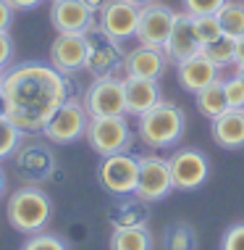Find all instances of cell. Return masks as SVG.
Listing matches in <instances>:
<instances>
[{
  "mask_svg": "<svg viewBox=\"0 0 244 250\" xmlns=\"http://www.w3.org/2000/svg\"><path fill=\"white\" fill-rule=\"evenodd\" d=\"M5 92V116L21 132H45L47 121L71 98V84L66 74H60L53 63H29L13 66L3 77Z\"/></svg>",
  "mask_w": 244,
  "mask_h": 250,
  "instance_id": "obj_1",
  "label": "cell"
},
{
  "mask_svg": "<svg viewBox=\"0 0 244 250\" xmlns=\"http://www.w3.org/2000/svg\"><path fill=\"white\" fill-rule=\"evenodd\" d=\"M53 219V200L39 187H21L8 200V221L16 232L39 234Z\"/></svg>",
  "mask_w": 244,
  "mask_h": 250,
  "instance_id": "obj_2",
  "label": "cell"
},
{
  "mask_svg": "<svg viewBox=\"0 0 244 250\" xmlns=\"http://www.w3.org/2000/svg\"><path fill=\"white\" fill-rule=\"evenodd\" d=\"M187 116L179 105L160 100L155 108L139 116V140L147 147H171L181 140Z\"/></svg>",
  "mask_w": 244,
  "mask_h": 250,
  "instance_id": "obj_3",
  "label": "cell"
},
{
  "mask_svg": "<svg viewBox=\"0 0 244 250\" xmlns=\"http://www.w3.org/2000/svg\"><path fill=\"white\" fill-rule=\"evenodd\" d=\"M84 69L92 74L94 79L100 77H116L124 69V53H121V42L105 35L100 24H94L87 32V63Z\"/></svg>",
  "mask_w": 244,
  "mask_h": 250,
  "instance_id": "obj_4",
  "label": "cell"
},
{
  "mask_svg": "<svg viewBox=\"0 0 244 250\" xmlns=\"http://www.w3.org/2000/svg\"><path fill=\"white\" fill-rule=\"evenodd\" d=\"M87 143L97 155H113L126 153L131 145V126L126 116H94L87 126Z\"/></svg>",
  "mask_w": 244,
  "mask_h": 250,
  "instance_id": "obj_5",
  "label": "cell"
},
{
  "mask_svg": "<svg viewBox=\"0 0 244 250\" xmlns=\"http://www.w3.org/2000/svg\"><path fill=\"white\" fill-rule=\"evenodd\" d=\"M90 113L84 108V100H76V98H69L63 105L56 111V116L47 121L45 126V137L56 145H71L76 143L79 137L87 134V126H90Z\"/></svg>",
  "mask_w": 244,
  "mask_h": 250,
  "instance_id": "obj_6",
  "label": "cell"
},
{
  "mask_svg": "<svg viewBox=\"0 0 244 250\" xmlns=\"http://www.w3.org/2000/svg\"><path fill=\"white\" fill-rule=\"evenodd\" d=\"M139 177V158L131 153H113L105 155L97 166V179L108 192L113 195H134Z\"/></svg>",
  "mask_w": 244,
  "mask_h": 250,
  "instance_id": "obj_7",
  "label": "cell"
},
{
  "mask_svg": "<svg viewBox=\"0 0 244 250\" xmlns=\"http://www.w3.org/2000/svg\"><path fill=\"white\" fill-rule=\"evenodd\" d=\"M84 108L94 116H126V95H124V79L118 77H100L87 87Z\"/></svg>",
  "mask_w": 244,
  "mask_h": 250,
  "instance_id": "obj_8",
  "label": "cell"
},
{
  "mask_svg": "<svg viewBox=\"0 0 244 250\" xmlns=\"http://www.w3.org/2000/svg\"><path fill=\"white\" fill-rule=\"evenodd\" d=\"M171 190H173V177H171L168 158H160V155H142L134 198L142 200V203H158Z\"/></svg>",
  "mask_w": 244,
  "mask_h": 250,
  "instance_id": "obj_9",
  "label": "cell"
},
{
  "mask_svg": "<svg viewBox=\"0 0 244 250\" xmlns=\"http://www.w3.org/2000/svg\"><path fill=\"white\" fill-rule=\"evenodd\" d=\"M176 11L168 8L166 3H147L139 8V26H137V40L139 45H152V48H166L168 35L173 29Z\"/></svg>",
  "mask_w": 244,
  "mask_h": 250,
  "instance_id": "obj_10",
  "label": "cell"
},
{
  "mask_svg": "<svg viewBox=\"0 0 244 250\" xmlns=\"http://www.w3.org/2000/svg\"><path fill=\"white\" fill-rule=\"evenodd\" d=\"M168 166H171V177H173V190H181V192L197 190L210 174L207 155L200 150H189V147L176 150L168 158Z\"/></svg>",
  "mask_w": 244,
  "mask_h": 250,
  "instance_id": "obj_11",
  "label": "cell"
},
{
  "mask_svg": "<svg viewBox=\"0 0 244 250\" xmlns=\"http://www.w3.org/2000/svg\"><path fill=\"white\" fill-rule=\"evenodd\" d=\"M94 13L84 0H53L50 21L58 35H87L97 24Z\"/></svg>",
  "mask_w": 244,
  "mask_h": 250,
  "instance_id": "obj_12",
  "label": "cell"
},
{
  "mask_svg": "<svg viewBox=\"0 0 244 250\" xmlns=\"http://www.w3.org/2000/svg\"><path fill=\"white\" fill-rule=\"evenodd\" d=\"M97 24L105 35H111L113 40L124 42V40L137 37V26H139V5L129 3V0H108L97 16Z\"/></svg>",
  "mask_w": 244,
  "mask_h": 250,
  "instance_id": "obj_13",
  "label": "cell"
},
{
  "mask_svg": "<svg viewBox=\"0 0 244 250\" xmlns=\"http://www.w3.org/2000/svg\"><path fill=\"white\" fill-rule=\"evenodd\" d=\"M168 53L163 48H152V45H137L124 56V77H142V79H160L166 74Z\"/></svg>",
  "mask_w": 244,
  "mask_h": 250,
  "instance_id": "obj_14",
  "label": "cell"
},
{
  "mask_svg": "<svg viewBox=\"0 0 244 250\" xmlns=\"http://www.w3.org/2000/svg\"><path fill=\"white\" fill-rule=\"evenodd\" d=\"M168 58L173 61V63H181V61L197 56L202 53V42L197 37V29H194V16L192 13H176V21H173V29L171 35H168V42L166 48Z\"/></svg>",
  "mask_w": 244,
  "mask_h": 250,
  "instance_id": "obj_15",
  "label": "cell"
},
{
  "mask_svg": "<svg viewBox=\"0 0 244 250\" xmlns=\"http://www.w3.org/2000/svg\"><path fill=\"white\" fill-rule=\"evenodd\" d=\"M50 63L60 74H74L87 63V35H58L50 45Z\"/></svg>",
  "mask_w": 244,
  "mask_h": 250,
  "instance_id": "obj_16",
  "label": "cell"
},
{
  "mask_svg": "<svg viewBox=\"0 0 244 250\" xmlns=\"http://www.w3.org/2000/svg\"><path fill=\"white\" fill-rule=\"evenodd\" d=\"M124 95H126V113L139 119L160 103V84L158 79L124 77Z\"/></svg>",
  "mask_w": 244,
  "mask_h": 250,
  "instance_id": "obj_17",
  "label": "cell"
},
{
  "mask_svg": "<svg viewBox=\"0 0 244 250\" xmlns=\"http://www.w3.org/2000/svg\"><path fill=\"white\" fill-rule=\"evenodd\" d=\"M179 66V82L184 90L189 92H197L202 90V87H207L210 82H215L218 79V66L210 61L205 53H197V56H192V58H187V61H181V63H176Z\"/></svg>",
  "mask_w": 244,
  "mask_h": 250,
  "instance_id": "obj_18",
  "label": "cell"
},
{
  "mask_svg": "<svg viewBox=\"0 0 244 250\" xmlns=\"http://www.w3.org/2000/svg\"><path fill=\"white\" fill-rule=\"evenodd\" d=\"M210 134H213L215 145L236 150L244 147V108H228L218 119L210 121Z\"/></svg>",
  "mask_w": 244,
  "mask_h": 250,
  "instance_id": "obj_19",
  "label": "cell"
},
{
  "mask_svg": "<svg viewBox=\"0 0 244 250\" xmlns=\"http://www.w3.org/2000/svg\"><path fill=\"white\" fill-rule=\"evenodd\" d=\"M111 250H152V234L145 224H118L111 234Z\"/></svg>",
  "mask_w": 244,
  "mask_h": 250,
  "instance_id": "obj_20",
  "label": "cell"
},
{
  "mask_svg": "<svg viewBox=\"0 0 244 250\" xmlns=\"http://www.w3.org/2000/svg\"><path fill=\"white\" fill-rule=\"evenodd\" d=\"M197 111L202 113V116H207L210 121L228 111V100H226V90H223V79L221 77L197 92Z\"/></svg>",
  "mask_w": 244,
  "mask_h": 250,
  "instance_id": "obj_21",
  "label": "cell"
},
{
  "mask_svg": "<svg viewBox=\"0 0 244 250\" xmlns=\"http://www.w3.org/2000/svg\"><path fill=\"white\" fill-rule=\"evenodd\" d=\"M16 158H19V166H21V174H29L35 179H42L50 171V166H39V161H53L42 145H26Z\"/></svg>",
  "mask_w": 244,
  "mask_h": 250,
  "instance_id": "obj_22",
  "label": "cell"
},
{
  "mask_svg": "<svg viewBox=\"0 0 244 250\" xmlns=\"http://www.w3.org/2000/svg\"><path fill=\"white\" fill-rule=\"evenodd\" d=\"M215 16H218V21H221L223 35H228V37H234V40L244 35V3L228 0V3L223 5Z\"/></svg>",
  "mask_w": 244,
  "mask_h": 250,
  "instance_id": "obj_23",
  "label": "cell"
},
{
  "mask_svg": "<svg viewBox=\"0 0 244 250\" xmlns=\"http://www.w3.org/2000/svg\"><path fill=\"white\" fill-rule=\"evenodd\" d=\"M166 250H197V234L189 224H173L168 227L166 237H163Z\"/></svg>",
  "mask_w": 244,
  "mask_h": 250,
  "instance_id": "obj_24",
  "label": "cell"
},
{
  "mask_svg": "<svg viewBox=\"0 0 244 250\" xmlns=\"http://www.w3.org/2000/svg\"><path fill=\"white\" fill-rule=\"evenodd\" d=\"M234 50H236V40L228 37V35H221L215 42H210L202 48V53H205L218 69H226V66L234 63Z\"/></svg>",
  "mask_w": 244,
  "mask_h": 250,
  "instance_id": "obj_25",
  "label": "cell"
},
{
  "mask_svg": "<svg viewBox=\"0 0 244 250\" xmlns=\"http://www.w3.org/2000/svg\"><path fill=\"white\" fill-rule=\"evenodd\" d=\"M21 134H24V132L19 129V126L13 124L8 116L0 119V161H5V158H11V155L19 153Z\"/></svg>",
  "mask_w": 244,
  "mask_h": 250,
  "instance_id": "obj_26",
  "label": "cell"
},
{
  "mask_svg": "<svg viewBox=\"0 0 244 250\" xmlns=\"http://www.w3.org/2000/svg\"><path fill=\"white\" fill-rule=\"evenodd\" d=\"M21 250H69V242L60 237V234L39 232V234H29V240L24 242Z\"/></svg>",
  "mask_w": 244,
  "mask_h": 250,
  "instance_id": "obj_27",
  "label": "cell"
},
{
  "mask_svg": "<svg viewBox=\"0 0 244 250\" xmlns=\"http://www.w3.org/2000/svg\"><path fill=\"white\" fill-rule=\"evenodd\" d=\"M194 29H197V37H200L202 48L210 45V42H215V40L223 35L218 16H194Z\"/></svg>",
  "mask_w": 244,
  "mask_h": 250,
  "instance_id": "obj_28",
  "label": "cell"
},
{
  "mask_svg": "<svg viewBox=\"0 0 244 250\" xmlns=\"http://www.w3.org/2000/svg\"><path fill=\"white\" fill-rule=\"evenodd\" d=\"M223 90H226L228 108H244V77L239 71L234 77L223 79Z\"/></svg>",
  "mask_w": 244,
  "mask_h": 250,
  "instance_id": "obj_29",
  "label": "cell"
},
{
  "mask_svg": "<svg viewBox=\"0 0 244 250\" xmlns=\"http://www.w3.org/2000/svg\"><path fill=\"white\" fill-rule=\"evenodd\" d=\"M228 0H184V11L192 16H215Z\"/></svg>",
  "mask_w": 244,
  "mask_h": 250,
  "instance_id": "obj_30",
  "label": "cell"
},
{
  "mask_svg": "<svg viewBox=\"0 0 244 250\" xmlns=\"http://www.w3.org/2000/svg\"><path fill=\"white\" fill-rule=\"evenodd\" d=\"M221 250H244V224H234L231 229H226Z\"/></svg>",
  "mask_w": 244,
  "mask_h": 250,
  "instance_id": "obj_31",
  "label": "cell"
},
{
  "mask_svg": "<svg viewBox=\"0 0 244 250\" xmlns=\"http://www.w3.org/2000/svg\"><path fill=\"white\" fill-rule=\"evenodd\" d=\"M13 56V42H11V37H8V32H0V66H8V61Z\"/></svg>",
  "mask_w": 244,
  "mask_h": 250,
  "instance_id": "obj_32",
  "label": "cell"
},
{
  "mask_svg": "<svg viewBox=\"0 0 244 250\" xmlns=\"http://www.w3.org/2000/svg\"><path fill=\"white\" fill-rule=\"evenodd\" d=\"M13 24V8L5 0H0V32H8Z\"/></svg>",
  "mask_w": 244,
  "mask_h": 250,
  "instance_id": "obj_33",
  "label": "cell"
},
{
  "mask_svg": "<svg viewBox=\"0 0 244 250\" xmlns=\"http://www.w3.org/2000/svg\"><path fill=\"white\" fill-rule=\"evenodd\" d=\"M5 3H8L13 11H29V8H35V5H39L42 0H5Z\"/></svg>",
  "mask_w": 244,
  "mask_h": 250,
  "instance_id": "obj_34",
  "label": "cell"
},
{
  "mask_svg": "<svg viewBox=\"0 0 244 250\" xmlns=\"http://www.w3.org/2000/svg\"><path fill=\"white\" fill-rule=\"evenodd\" d=\"M234 63L236 69H244V35L236 37V50H234Z\"/></svg>",
  "mask_w": 244,
  "mask_h": 250,
  "instance_id": "obj_35",
  "label": "cell"
},
{
  "mask_svg": "<svg viewBox=\"0 0 244 250\" xmlns=\"http://www.w3.org/2000/svg\"><path fill=\"white\" fill-rule=\"evenodd\" d=\"M84 3L90 5V8H92L94 13H100V11H103V5L108 3V0H84Z\"/></svg>",
  "mask_w": 244,
  "mask_h": 250,
  "instance_id": "obj_36",
  "label": "cell"
},
{
  "mask_svg": "<svg viewBox=\"0 0 244 250\" xmlns=\"http://www.w3.org/2000/svg\"><path fill=\"white\" fill-rule=\"evenodd\" d=\"M5 111H8V105H5V92H3V87H0V119L5 116Z\"/></svg>",
  "mask_w": 244,
  "mask_h": 250,
  "instance_id": "obj_37",
  "label": "cell"
},
{
  "mask_svg": "<svg viewBox=\"0 0 244 250\" xmlns=\"http://www.w3.org/2000/svg\"><path fill=\"white\" fill-rule=\"evenodd\" d=\"M3 192H5V171L0 168V198H3Z\"/></svg>",
  "mask_w": 244,
  "mask_h": 250,
  "instance_id": "obj_38",
  "label": "cell"
},
{
  "mask_svg": "<svg viewBox=\"0 0 244 250\" xmlns=\"http://www.w3.org/2000/svg\"><path fill=\"white\" fill-rule=\"evenodd\" d=\"M129 3H134V5H139V8H142V5H147V3H155V0H129Z\"/></svg>",
  "mask_w": 244,
  "mask_h": 250,
  "instance_id": "obj_39",
  "label": "cell"
},
{
  "mask_svg": "<svg viewBox=\"0 0 244 250\" xmlns=\"http://www.w3.org/2000/svg\"><path fill=\"white\" fill-rule=\"evenodd\" d=\"M3 77H5V69L0 66V84H3Z\"/></svg>",
  "mask_w": 244,
  "mask_h": 250,
  "instance_id": "obj_40",
  "label": "cell"
},
{
  "mask_svg": "<svg viewBox=\"0 0 244 250\" xmlns=\"http://www.w3.org/2000/svg\"><path fill=\"white\" fill-rule=\"evenodd\" d=\"M239 74H242V77H244V69H239Z\"/></svg>",
  "mask_w": 244,
  "mask_h": 250,
  "instance_id": "obj_41",
  "label": "cell"
}]
</instances>
